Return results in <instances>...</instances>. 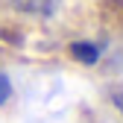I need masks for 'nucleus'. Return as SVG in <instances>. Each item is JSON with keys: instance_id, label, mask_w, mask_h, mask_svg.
Listing matches in <instances>:
<instances>
[{"instance_id": "obj_1", "label": "nucleus", "mask_w": 123, "mask_h": 123, "mask_svg": "<svg viewBox=\"0 0 123 123\" xmlns=\"http://www.w3.org/2000/svg\"><path fill=\"white\" fill-rule=\"evenodd\" d=\"M70 50H73V56L79 62H85V65H94V62L100 59V47L97 44H88V41H76Z\"/></svg>"}, {"instance_id": "obj_2", "label": "nucleus", "mask_w": 123, "mask_h": 123, "mask_svg": "<svg viewBox=\"0 0 123 123\" xmlns=\"http://www.w3.org/2000/svg\"><path fill=\"white\" fill-rule=\"evenodd\" d=\"M9 91H12L9 76H6V73H0V103H6V100H9Z\"/></svg>"}, {"instance_id": "obj_3", "label": "nucleus", "mask_w": 123, "mask_h": 123, "mask_svg": "<svg viewBox=\"0 0 123 123\" xmlns=\"http://www.w3.org/2000/svg\"><path fill=\"white\" fill-rule=\"evenodd\" d=\"M114 103H117L120 109H123V94H117V97H114Z\"/></svg>"}]
</instances>
